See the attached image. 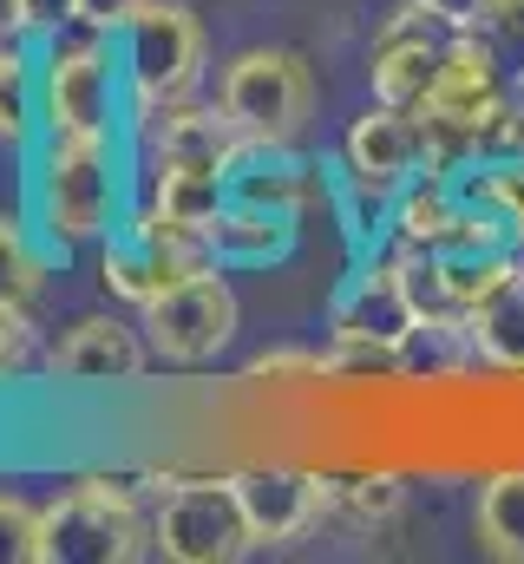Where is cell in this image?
Instances as JSON below:
<instances>
[{
  "label": "cell",
  "instance_id": "cell-7",
  "mask_svg": "<svg viewBox=\"0 0 524 564\" xmlns=\"http://www.w3.org/2000/svg\"><path fill=\"white\" fill-rule=\"evenodd\" d=\"M138 328H144V341H151V355L171 361V368H204V361H217V355L230 348V335H237V289L223 276V263L171 282L157 302H144V308H138Z\"/></svg>",
  "mask_w": 524,
  "mask_h": 564
},
{
  "label": "cell",
  "instance_id": "cell-17",
  "mask_svg": "<svg viewBox=\"0 0 524 564\" xmlns=\"http://www.w3.org/2000/svg\"><path fill=\"white\" fill-rule=\"evenodd\" d=\"M223 204H230V184H223V171H210V164H157V171H151V210L171 217V224L204 230Z\"/></svg>",
  "mask_w": 524,
  "mask_h": 564
},
{
  "label": "cell",
  "instance_id": "cell-25",
  "mask_svg": "<svg viewBox=\"0 0 524 564\" xmlns=\"http://www.w3.org/2000/svg\"><path fill=\"white\" fill-rule=\"evenodd\" d=\"M0 564H40V512L0 492Z\"/></svg>",
  "mask_w": 524,
  "mask_h": 564
},
{
  "label": "cell",
  "instance_id": "cell-27",
  "mask_svg": "<svg viewBox=\"0 0 524 564\" xmlns=\"http://www.w3.org/2000/svg\"><path fill=\"white\" fill-rule=\"evenodd\" d=\"M20 7H26V33H40V40L79 26V0H20Z\"/></svg>",
  "mask_w": 524,
  "mask_h": 564
},
{
  "label": "cell",
  "instance_id": "cell-13",
  "mask_svg": "<svg viewBox=\"0 0 524 564\" xmlns=\"http://www.w3.org/2000/svg\"><path fill=\"white\" fill-rule=\"evenodd\" d=\"M413 302H406V282H400V263L381 257V263H354L348 282L335 289L328 302V335L348 341V335H368V341H406L413 328Z\"/></svg>",
  "mask_w": 524,
  "mask_h": 564
},
{
  "label": "cell",
  "instance_id": "cell-26",
  "mask_svg": "<svg viewBox=\"0 0 524 564\" xmlns=\"http://www.w3.org/2000/svg\"><path fill=\"white\" fill-rule=\"evenodd\" d=\"M26 361H33V322L20 302H0V381L26 375Z\"/></svg>",
  "mask_w": 524,
  "mask_h": 564
},
{
  "label": "cell",
  "instance_id": "cell-11",
  "mask_svg": "<svg viewBox=\"0 0 524 564\" xmlns=\"http://www.w3.org/2000/svg\"><path fill=\"white\" fill-rule=\"evenodd\" d=\"M230 479H237V499H243V519H250V539L256 545H288V539H302L328 512V479H315V473H295V466H243Z\"/></svg>",
  "mask_w": 524,
  "mask_h": 564
},
{
  "label": "cell",
  "instance_id": "cell-8",
  "mask_svg": "<svg viewBox=\"0 0 524 564\" xmlns=\"http://www.w3.org/2000/svg\"><path fill=\"white\" fill-rule=\"evenodd\" d=\"M151 552L171 564H230L256 552L237 479H177L151 512Z\"/></svg>",
  "mask_w": 524,
  "mask_h": 564
},
{
  "label": "cell",
  "instance_id": "cell-1",
  "mask_svg": "<svg viewBox=\"0 0 524 564\" xmlns=\"http://www.w3.org/2000/svg\"><path fill=\"white\" fill-rule=\"evenodd\" d=\"M40 230L73 250V243H106L119 230V158L112 139H46L40 151Z\"/></svg>",
  "mask_w": 524,
  "mask_h": 564
},
{
  "label": "cell",
  "instance_id": "cell-4",
  "mask_svg": "<svg viewBox=\"0 0 524 564\" xmlns=\"http://www.w3.org/2000/svg\"><path fill=\"white\" fill-rule=\"evenodd\" d=\"M217 106L237 119L243 139L295 144L308 132V119H315V73L288 46H250V53H237L223 66Z\"/></svg>",
  "mask_w": 524,
  "mask_h": 564
},
{
  "label": "cell",
  "instance_id": "cell-24",
  "mask_svg": "<svg viewBox=\"0 0 524 564\" xmlns=\"http://www.w3.org/2000/svg\"><path fill=\"white\" fill-rule=\"evenodd\" d=\"M321 375H361V381H400V375H406V355H400V341H368V335H348V341H335V348H328Z\"/></svg>",
  "mask_w": 524,
  "mask_h": 564
},
{
  "label": "cell",
  "instance_id": "cell-14",
  "mask_svg": "<svg viewBox=\"0 0 524 564\" xmlns=\"http://www.w3.org/2000/svg\"><path fill=\"white\" fill-rule=\"evenodd\" d=\"M223 184H230V197H243V204L302 217V204H308V191H315V171L295 158V144L243 139L230 151V164H223Z\"/></svg>",
  "mask_w": 524,
  "mask_h": 564
},
{
  "label": "cell",
  "instance_id": "cell-18",
  "mask_svg": "<svg viewBox=\"0 0 524 564\" xmlns=\"http://www.w3.org/2000/svg\"><path fill=\"white\" fill-rule=\"evenodd\" d=\"M479 545L492 552V558H524V466L518 473H499V479H485V492H479Z\"/></svg>",
  "mask_w": 524,
  "mask_h": 564
},
{
  "label": "cell",
  "instance_id": "cell-23",
  "mask_svg": "<svg viewBox=\"0 0 524 564\" xmlns=\"http://www.w3.org/2000/svg\"><path fill=\"white\" fill-rule=\"evenodd\" d=\"M40 282H46L40 250L26 243V230H20L13 217H0V302H20V308H33Z\"/></svg>",
  "mask_w": 524,
  "mask_h": 564
},
{
  "label": "cell",
  "instance_id": "cell-29",
  "mask_svg": "<svg viewBox=\"0 0 524 564\" xmlns=\"http://www.w3.org/2000/svg\"><path fill=\"white\" fill-rule=\"evenodd\" d=\"M419 7H426V13H439V20H446L452 33H466V26H472V20L485 13V0H419Z\"/></svg>",
  "mask_w": 524,
  "mask_h": 564
},
{
  "label": "cell",
  "instance_id": "cell-6",
  "mask_svg": "<svg viewBox=\"0 0 524 564\" xmlns=\"http://www.w3.org/2000/svg\"><path fill=\"white\" fill-rule=\"evenodd\" d=\"M210 263H217V257H210L204 230H190V224H171V217L144 210V217H131V224H119V230L106 237L99 282H106V295H112V302L144 308V302H157L171 282L197 276V270H210Z\"/></svg>",
  "mask_w": 524,
  "mask_h": 564
},
{
  "label": "cell",
  "instance_id": "cell-16",
  "mask_svg": "<svg viewBox=\"0 0 524 564\" xmlns=\"http://www.w3.org/2000/svg\"><path fill=\"white\" fill-rule=\"evenodd\" d=\"M466 322H472V348H479L492 368L524 375V257H518V270L499 282Z\"/></svg>",
  "mask_w": 524,
  "mask_h": 564
},
{
  "label": "cell",
  "instance_id": "cell-28",
  "mask_svg": "<svg viewBox=\"0 0 524 564\" xmlns=\"http://www.w3.org/2000/svg\"><path fill=\"white\" fill-rule=\"evenodd\" d=\"M138 7H144V0H79V26H92V33H119Z\"/></svg>",
  "mask_w": 524,
  "mask_h": 564
},
{
  "label": "cell",
  "instance_id": "cell-15",
  "mask_svg": "<svg viewBox=\"0 0 524 564\" xmlns=\"http://www.w3.org/2000/svg\"><path fill=\"white\" fill-rule=\"evenodd\" d=\"M204 243H210L217 263H275V257H288V243H295V217L230 197V204L204 224Z\"/></svg>",
  "mask_w": 524,
  "mask_h": 564
},
{
  "label": "cell",
  "instance_id": "cell-30",
  "mask_svg": "<svg viewBox=\"0 0 524 564\" xmlns=\"http://www.w3.org/2000/svg\"><path fill=\"white\" fill-rule=\"evenodd\" d=\"M26 33V7L20 0H0V46H13Z\"/></svg>",
  "mask_w": 524,
  "mask_h": 564
},
{
  "label": "cell",
  "instance_id": "cell-9",
  "mask_svg": "<svg viewBox=\"0 0 524 564\" xmlns=\"http://www.w3.org/2000/svg\"><path fill=\"white\" fill-rule=\"evenodd\" d=\"M446 40H452V26H446L439 13H426L419 0H406L387 26H381V40H374V59H368L374 99L419 112V106L433 99L439 59H446Z\"/></svg>",
  "mask_w": 524,
  "mask_h": 564
},
{
  "label": "cell",
  "instance_id": "cell-22",
  "mask_svg": "<svg viewBox=\"0 0 524 564\" xmlns=\"http://www.w3.org/2000/svg\"><path fill=\"white\" fill-rule=\"evenodd\" d=\"M492 59H499V73L524 86V0H485V13L466 26Z\"/></svg>",
  "mask_w": 524,
  "mask_h": 564
},
{
  "label": "cell",
  "instance_id": "cell-12",
  "mask_svg": "<svg viewBox=\"0 0 524 564\" xmlns=\"http://www.w3.org/2000/svg\"><path fill=\"white\" fill-rule=\"evenodd\" d=\"M144 361H151V341L125 315H79L46 348V375L59 381H138Z\"/></svg>",
  "mask_w": 524,
  "mask_h": 564
},
{
  "label": "cell",
  "instance_id": "cell-21",
  "mask_svg": "<svg viewBox=\"0 0 524 564\" xmlns=\"http://www.w3.org/2000/svg\"><path fill=\"white\" fill-rule=\"evenodd\" d=\"M406 486L393 473H361V479H328V512L348 519V525H387L400 512Z\"/></svg>",
  "mask_w": 524,
  "mask_h": 564
},
{
  "label": "cell",
  "instance_id": "cell-5",
  "mask_svg": "<svg viewBox=\"0 0 524 564\" xmlns=\"http://www.w3.org/2000/svg\"><path fill=\"white\" fill-rule=\"evenodd\" d=\"M40 119L46 139H112L119 132V73L106 53V33H53L40 59Z\"/></svg>",
  "mask_w": 524,
  "mask_h": 564
},
{
  "label": "cell",
  "instance_id": "cell-10",
  "mask_svg": "<svg viewBox=\"0 0 524 564\" xmlns=\"http://www.w3.org/2000/svg\"><path fill=\"white\" fill-rule=\"evenodd\" d=\"M341 158H348V177H354L361 191H381V197H387V191H406V184L426 171V126H419V112L374 99V106L348 126Z\"/></svg>",
  "mask_w": 524,
  "mask_h": 564
},
{
  "label": "cell",
  "instance_id": "cell-2",
  "mask_svg": "<svg viewBox=\"0 0 524 564\" xmlns=\"http://www.w3.org/2000/svg\"><path fill=\"white\" fill-rule=\"evenodd\" d=\"M144 545L151 525L119 479H79L73 492L40 506V564H125Z\"/></svg>",
  "mask_w": 524,
  "mask_h": 564
},
{
  "label": "cell",
  "instance_id": "cell-19",
  "mask_svg": "<svg viewBox=\"0 0 524 564\" xmlns=\"http://www.w3.org/2000/svg\"><path fill=\"white\" fill-rule=\"evenodd\" d=\"M400 355H406V375L439 381V375H452L466 355H479V348H472V322H466V315L413 322V328H406V341H400Z\"/></svg>",
  "mask_w": 524,
  "mask_h": 564
},
{
  "label": "cell",
  "instance_id": "cell-20",
  "mask_svg": "<svg viewBox=\"0 0 524 564\" xmlns=\"http://www.w3.org/2000/svg\"><path fill=\"white\" fill-rule=\"evenodd\" d=\"M40 119V66L20 46H0V144L20 151Z\"/></svg>",
  "mask_w": 524,
  "mask_h": 564
},
{
  "label": "cell",
  "instance_id": "cell-3",
  "mask_svg": "<svg viewBox=\"0 0 524 564\" xmlns=\"http://www.w3.org/2000/svg\"><path fill=\"white\" fill-rule=\"evenodd\" d=\"M119 73H125L131 112L190 99V86L204 73V26H197V13L177 7V0H144L119 26Z\"/></svg>",
  "mask_w": 524,
  "mask_h": 564
}]
</instances>
